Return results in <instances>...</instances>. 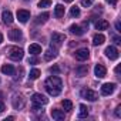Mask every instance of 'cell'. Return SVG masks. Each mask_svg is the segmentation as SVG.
<instances>
[{
    "instance_id": "obj_22",
    "label": "cell",
    "mask_w": 121,
    "mask_h": 121,
    "mask_svg": "<svg viewBox=\"0 0 121 121\" xmlns=\"http://www.w3.org/2000/svg\"><path fill=\"white\" fill-rule=\"evenodd\" d=\"M87 115H88V108H87V105L81 104L80 110H78V118H87Z\"/></svg>"
},
{
    "instance_id": "obj_35",
    "label": "cell",
    "mask_w": 121,
    "mask_h": 121,
    "mask_svg": "<svg viewBox=\"0 0 121 121\" xmlns=\"http://www.w3.org/2000/svg\"><path fill=\"white\" fill-rule=\"evenodd\" d=\"M105 2H107V3H110L111 6H115V4H117V0H105Z\"/></svg>"
},
{
    "instance_id": "obj_21",
    "label": "cell",
    "mask_w": 121,
    "mask_h": 121,
    "mask_svg": "<svg viewBox=\"0 0 121 121\" xmlns=\"http://www.w3.org/2000/svg\"><path fill=\"white\" fill-rule=\"evenodd\" d=\"M108 22L107 20H98L97 23H95V29L97 30H107L108 29Z\"/></svg>"
},
{
    "instance_id": "obj_14",
    "label": "cell",
    "mask_w": 121,
    "mask_h": 121,
    "mask_svg": "<svg viewBox=\"0 0 121 121\" xmlns=\"http://www.w3.org/2000/svg\"><path fill=\"white\" fill-rule=\"evenodd\" d=\"M87 73H88V66L87 64H81L76 69V76L77 77H84V76H87Z\"/></svg>"
},
{
    "instance_id": "obj_1",
    "label": "cell",
    "mask_w": 121,
    "mask_h": 121,
    "mask_svg": "<svg viewBox=\"0 0 121 121\" xmlns=\"http://www.w3.org/2000/svg\"><path fill=\"white\" fill-rule=\"evenodd\" d=\"M44 87H46V91H47L50 95L56 97V95H58L60 93H61L63 81H61V78L57 77V76H51V77H48V78L46 80Z\"/></svg>"
},
{
    "instance_id": "obj_36",
    "label": "cell",
    "mask_w": 121,
    "mask_h": 121,
    "mask_svg": "<svg viewBox=\"0 0 121 121\" xmlns=\"http://www.w3.org/2000/svg\"><path fill=\"white\" fill-rule=\"evenodd\" d=\"M115 29H117L118 31H121V24H120V22H117V23H115Z\"/></svg>"
},
{
    "instance_id": "obj_13",
    "label": "cell",
    "mask_w": 121,
    "mask_h": 121,
    "mask_svg": "<svg viewBox=\"0 0 121 121\" xmlns=\"http://www.w3.org/2000/svg\"><path fill=\"white\" fill-rule=\"evenodd\" d=\"M70 33H73L76 36H83L86 33V29H83L78 24H73V26H70Z\"/></svg>"
},
{
    "instance_id": "obj_19",
    "label": "cell",
    "mask_w": 121,
    "mask_h": 121,
    "mask_svg": "<svg viewBox=\"0 0 121 121\" xmlns=\"http://www.w3.org/2000/svg\"><path fill=\"white\" fill-rule=\"evenodd\" d=\"M2 73L3 74H7V76H13L14 74V67L12 64H4L2 67Z\"/></svg>"
},
{
    "instance_id": "obj_31",
    "label": "cell",
    "mask_w": 121,
    "mask_h": 121,
    "mask_svg": "<svg viewBox=\"0 0 121 121\" xmlns=\"http://www.w3.org/2000/svg\"><path fill=\"white\" fill-rule=\"evenodd\" d=\"M39 63V58L37 57H30L29 58V64H37Z\"/></svg>"
},
{
    "instance_id": "obj_33",
    "label": "cell",
    "mask_w": 121,
    "mask_h": 121,
    "mask_svg": "<svg viewBox=\"0 0 121 121\" xmlns=\"http://www.w3.org/2000/svg\"><path fill=\"white\" fill-rule=\"evenodd\" d=\"M115 117H121V105H118L115 108Z\"/></svg>"
},
{
    "instance_id": "obj_39",
    "label": "cell",
    "mask_w": 121,
    "mask_h": 121,
    "mask_svg": "<svg viewBox=\"0 0 121 121\" xmlns=\"http://www.w3.org/2000/svg\"><path fill=\"white\" fill-rule=\"evenodd\" d=\"M64 2H66V3H71V2H73V0H64Z\"/></svg>"
},
{
    "instance_id": "obj_25",
    "label": "cell",
    "mask_w": 121,
    "mask_h": 121,
    "mask_svg": "<svg viewBox=\"0 0 121 121\" xmlns=\"http://www.w3.org/2000/svg\"><path fill=\"white\" fill-rule=\"evenodd\" d=\"M61 105H63V108H64L66 111H71V110H73V103H71L70 100H63V101H61Z\"/></svg>"
},
{
    "instance_id": "obj_27",
    "label": "cell",
    "mask_w": 121,
    "mask_h": 121,
    "mask_svg": "<svg viewBox=\"0 0 121 121\" xmlns=\"http://www.w3.org/2000/svg\"><path fill=\"white\" fill-rule=\"evenodd\" d=\"M70 16H71V17H78V16H80V9L76 7V6L71 7V10H70Z\"/></svg>"
},
{
    "instance_id": "obj_29",
    "label": "cell",
    "mask_w": 121,
    "mask_h": 121,
    "mask_svg": "<svg viewBox=\"0 0 121 121\" xmlns=\"http://www.w3.org/2000/svg\"><path fill=\"white\" fill-rule=\"evenodd\" d=\"M80 2H81V6L83 7H90L91 3H93V0H80Z\"/></svg>"
},
{
    "instance_id": "obj_6",
    "label": "cell",
    "mask_w": 121,
    "mask_h": 121,
    "mask_svg": "<svg viewBox=\"0 0 121 121\" xmlns=\"http://www.w3.org/2000/svg\"><path fill=\"white\" fill-rule=\"evenodd\" d=\"M104 53H105V56H107L110 60H117V58H118V50H117L114 46H108Z\"/></svg>"
},
{
    "instance_id": "obj_8",
    "label": "cell",
    "mask_w": 121,
    "mask_h": 121,
    "mask_svg": "<svg viewBox=\"0 0 121 121\" xmlns=\"http://www.w3.org/2000/svg\"><path fill=\"white\" fill-rule=\"evenodd\" d=\"M12 104H13V107H14L16 110H22V108L24 107V98H23L22 95H14V97L12 98Z\"/></svg>"
},
{
    "instance_id": "obj_28",
    "label": "cell",
    "mask_w": 121,
    "mask_h": 121,
    "mask_svg": "<svg viewBox=\"0 0 121 121\" xmlns=\"http://www.w3.org/2000/svg\"><path fill=\"white\" fill-rule=\"evenodd\" d=\"M50 4H51L50 0H40L39 2V7H48Z\"/></svg>"
},
{
    "instance_id": "obj_9",
    "label": "cell",
    "mask_w": 121,
    "mask_h": 121,
    "mask_svg": "<svg viewBox=\"0 0 121 121\" xmlns=\"http://www.w3.org/2000/svg\"><path fill=\"white\" fill-rule=\"evenodd\" d=\"M88 56H90L88 48H78V50L76 51V58L80 60V61H84V60H87Z\"/></svg>"
},
{
    "instance_id": "obj_37",
    "label": "cell",
    "mask_w": 121,
    "mask_h": 121,
    "mask_svg": "<svg viewBox=\"0 0 121 121\" xmlns=\"http://www.w3.org/2000/svg\"><path fill=\"white\" fill-rule=\"evenodd\" d=\"M120 70H121V67H120V66H117V67H115V70H114V71H115V73H117V74H120Z\"/></svg>"
},
{
    "instance_id": "obj_26",
    "label": "cell",
    "mask_w": 121,
    "mask_h": 121,
    "mask_svg": "<svg viewBox=\"0 0 121 121\" xmlns=\"http://www.w3.org/2000/svg\"><path fill=\"white\" fill-rule=\"evenodd\" d=\"M40 70H37V69H33L31 71H30V74H29V77H30V80H37L39 77H40Z\"/></svg>"
},
{
    "instance_id": "obj_5",
    "label": "cell",
    "mask_w": 121,
    "mask_h": 121,
    "mask_svg": "<svg viewBox=\"0 0 121 121\" xmlns=\"http://www.w3.org/2000/svg\"><path fill=\"white\" fill-rule=\"evenodd\" d=\"M80 95H81L83 98L88 100V101H95V100L98 98V94H97L95 91L90 90V88H84V90H81V91H80Z\"/></svg>"
},
{
    "instance_id": "obj_11",
    "label": "cell",
    "mask_w": 121,
    "mask_h": 121,
    "mask_svg": "<svg viewBox=\"0 0 121 121\" xmlns=\"http://www.w3.org/2000/svg\"><path fill=\"white\" fill-rule=\"evenodd\" d=\"M17 19L20 23H26L29 19H30V12L29 10H17Z\"/></svg>"
},
{
    "instance_id": "obj_38",
    "label": "cell",
    "mask_w": 121,
    "mask_h": 121,
    "mask_svg": "<svg viewBox=\"0 0 121 121\" xmlns=\"http://www.w3.org/2000/svg\"><path fill=\"white\" fill-rule=\"evenodd\" d=\"M3 41V36H2V33H0V43Z\"/></svg>"
},
{
    "instance_id": "obj_18",
    "label": "cell",
    "mask_w": 121,
    "mask_h": 121,
    "mask_svg": "<svg viewBox=\"0 0 121 121\" xmlns=\"http://www.w3.org/2000/svg\"><path fill=\"white\" fill-rule=\"evenodd\" d=\"M56 57H57V53H56L54 48H50V50H47L44 53V60H46V61H50V60H53Z\"/></svg>"
},
{
    "instance_id": "obj_16",
    "label": "cell",
    "mask_w": 121,
    "mask_h": 121,
    "mask_svg": "<svg viewBox=\"0 0 121 121\" xmlns=\"http://www.w3.org/2000/svg\"><path fill=\"white\" fill-rule=\"evenodd\" d=\"M29 53L30 54H33V56H37V54H40L41 53V46L40 44H30L29 46Z\"/></svg>"
},
{
    "instance_id": "obj_17",
    "label": "cell",
    "mask_w": 121,
    "mask_h": 121,
    "mask_svg": "<svg viewBox=\"0 0 121 121\" xmlns=\"http://www.w3.org/2000/svg\"><path fill=\"white\" fill-rule=\"evenodd\" d=\"M51 117L54 120H57V121H61V120H64V111H61V110H51Z\"/></svg>"
},
{
    "instance_id": "obj_12",
    "label": "cell",
    "mask_w": 121,
    "mask_h": 121,
    "mask_svg": "<svg viewBox=\"0 0 121 121\" xmlns=\"http://www.w3.org/2000/svg\"><path fill=\"white\" fill-rule=\"evenodd\" d=\"M94 73H95V76H97L98 78H103V77H105L107 70H105V67H104L103 64H97V66L94 67Z\"/></svg>"
},
{
    "instance_id": "obj_15",
    "label": "cell",
    "mask_w": 121,
    "mask_h": 121,
    "mask_svg": "<svg viewBox=\"0 0 121 121\" xmlns=\"http://www.w3.org/2000/svg\"><path fill=\"white\" fill-rule=\"evenodd\" d=\"M2 19H3V22H4L6 24H12V23H13V14H12V12L4 10L3 14H2Z\"/></svg>"
},
{
    "instance_id": "obj_10",
    "label": "cell",
    "mask_w": 121,
    "mask_h": 121,
    "mask_svg": "<svg viewBox=\"0 0 121 121\" xmlns=\"http://www.w3.org/2000/svg\"><path fill=\"white\" fill-rule=\"evenodd\" d=\"M22 37H23V34H22V30H19V29H13L9 31V39L12 41H19V40H22Z\"/></svg>"
},
{
    "instance_id": "obj_3",
    "label": "cell",
    "mask_w": 121,
    "mask_h": 121,
    "mask_svg": "<svg viewBox=\"0 0 121 121\" xmlns=\"http://www.w3.org/2000/svg\"><path fill=\"white\" fill-rule=\"evenodd\" d=\"M7 53H9V57L12 60H14V61H20L23 58V56H24V51L22 48H19V47H10L7 50Z\"/></svg>"
},
{
    "instance_id": "obj_2",
    "label": "cell",
    "mask_w": 121,
    "mask_h": 121,
    "mask_svg": "<svg viewBox=\"0 0 121 121\" xmlns=\"http://www.w3.org/2000/svg\"><path fill=\"white\" fill-rule=\"evenodd\" d=\"M31 103H33V110H34V111H39V110H41L43 105H46V104L48 103V98H46V95L37 93V94H33Z\"/></svg>"
},
{
    "instance_id": "obj_7",
    "label": "cell",
    "mask_w": 121,
    "mask_h": 121,
    "mask_svg": "<svg viewBox=\"0 0 121 121\" xmlns=\"http://www.w3.org/2000/svg\"><path fill=\"white\" fill-rule=\"evenodd\" d=\"M114 90H115V84L114 83H105L101 87V94L103 95H110V94L114 93Z\"/></svg>"
},
{
    "instance_id": "obj_20",
    "label": "cell",
    "mask_w": 121,
    "mask_h": 121,
    "mask_svg": "<svg viewBox=\"0 0 121 121\" xmlns=\"http://www.w3.org/2000/svg\"><path fill=\"white\" fill-rule=\"evenodd\" d=\"M54 16H56L57 19H60V17L64 16V6H63V4H57V6H56V9H54Z\"/></svg>"
},
{
    "instance_id": "obj_30",
    "label": "cell",
    "mask_w": 121,
    "mask_h": 121,
    "mask_svg": "<svg viewBox=\"0 0 121 121\" xmlns=\"http://www.w3.org/2000/svg\"><path fill=\"white\" fill-rule=\"evenodd\" d=\"M50 73H53V74H58V73H60V69H58L57 66H53V67H50Z\"/></svg>"
},
{
    "instance_id": "obj_24",
    "label": "cell",
    "mask_w": 121,
    "mask_h": 121,
    "mask_svg": "<svg viewBox=\"0 0 121 121\" xmlns=\"http://www.w3.org/2000/svg\"><path fill=\"white\" fill-rule=\"evenodd\" d=\"M104 40H105V37H104L103 34H95L94 39H93V44H94V46H100V44L104 43Z\"/></svg>"
},
{
    "instance_id": "obj_32",
    "label": "cell",
    "mask_w": 121,
    "mask_h": 121,
    "mask_svg": "<svg viewBox=\"0 0 121 121\" xmlns=\"http://www.w3.org/2000/svg\"><path fill=\"white\" fill-rule=\"evenodd\" d=\"M112 41H114L115 44H121V37H118V36H112Z\"/></svg>"
},
{
    "instance_id": "obj_4",
    "label": "cell",
    "mask_w": 121,
    "mask_h": 121,
    "mask_svg": "<svg viewBox=\"0 0 121 121\" xmlns=\"http://www.w3.org/2000/svg\"><path fill=\"white\" fill-rule=\"evenodd\" d=\"M66 40V36L61 33H53L51 34V48H58L60 46L63 44V41Z\"/></svg>"
},
{
    "instance_id": "obj_23",
    "label": "cell",
    "mask_w": 121,
    "mask_h": 121,
    "mask_svg": "<svg viewBox=\"0 0 121 121\" xmlns=\"http://www.w3.org/2000/svg\"><path fill=\"white\" fill-rule=\"evenodd\" d=\"M48 17H50V14L48 13H41L40 16H37V19L34 20L37 24H40V23H46L47 20H48Z\"/></svg>"
},
{
    "instance_id": "obj_34",
    "label": "cell",
    "mask_w": 121,
    "mask_h": 121,
    "mask_svg": "<svg viewBox=\"0 0 121 121\" xmlns=\"http://www.w3.org/2000/svg\"><path fill=\"white\" fill-rule=\"evenodd\" d=\"M6 110V107H4V103L3 101H0V112H3Z\"/></svg>"
}]
</instances>
